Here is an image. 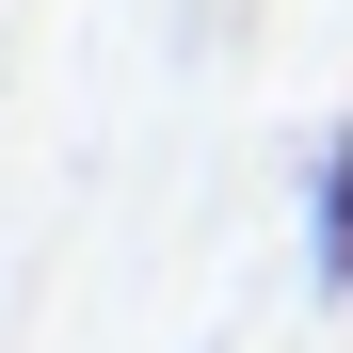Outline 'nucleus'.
Returning <instances> with one entry per match:
<instances>
[{"label": "nucleus", "instance_id": "f257e3e1", "mask_svg": "<svg viewBox=\"0 0 353 353\" xmlns=\"http://www.w3.org/2000/svg\"><path fill=\"white\" fill-rule=\"evenodd\" d=\"M305 289H321V305H353V112L305 145Z\"/></svg>", "mask_w": 353, "mask_h": 353}]
</instances>
